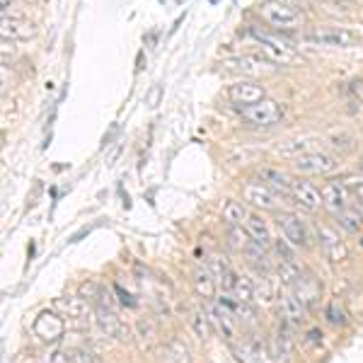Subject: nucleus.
<instances>
[{
  "mask_svg": "<svg viewBox=\"0 0 363 363\" xmlns=\"http://www.w3.org/2000/svg\"><path fill=\"white\" fill-rule=\"evenodd\" d=\"M276 223L283 233V240L291 247H308V233H305V225L298 215L293 213H278Z\"/></svg>",
  "mask_w": 363,
  "mask_h": 363,
  "instance_id": "obj_8",
  "label": "nucleus"
},
{
  "mask_svg": "<svg viewBox=\"0 0 363 363\" xmlns=\"http://www.w3.org/2000/svg\"><path fill=\"white\" fill-rule=\"evenodd\" d=\"M242 197L245 201H250L252 206L264 208V211H276L283 201V194L271 189L269 184H264L262 180H250L242 187Z\"/></svg>",
  "mask_w": 363,
  "mask_h": 363,
  "instance_id": "obj_3",
  "label": "nucleus"
},
{
  "mask_svg": "<svg viewBox=\"0 0 363 363\" xmlns=\"http://www.w3.org/2000/svg\"><path fill=\"white\" fill-rule=\"evenodd\" d=\"M3 3H5V5H8V0H3Z\"/></svg>",
  "mask_w": 363,
  "mask_h": 363,
  "instance_id": "obj_37",
  "label": "nucleus"
},
{
  "mask_svg": "<svg viewBox=\"0 0 363 363\" xmlns=\"http://www.w3.org/2000/svg\"><path fill=\"white\" fill-rule=\"evenodd\" d=\"M320 192H322L325 206H327L332 213H339V211H344V208H346V199H349V194H346V187H344V184H339V182H327L322 189H320Z\"/></svg>",
  "mask_w": 363,
  "mask_h": 363,
  "instance_id": "obj_15",
  "label": "nucleus"
},
{
  "mask_svg": "<svg viewBox=\"0 0 363 363\" xmlns=\"http://www.w3.org/2000/svg\"><path fill=\"white\" fill-rule=\"evenodd\" d=\"M250 31H252V36H255L257 44H259V49L264 51V56L271 63H281V66H293V63L298 61V51L293 49L288 41H283L278 34H271V31L257 29V27H252Z\"/></svg>",
  "mask_w": 363,
  "mask_h": 363,
  "instance_id": "obj_2",
  "label": "nucleus"
},
{
  "mask_svg": "<svg viewBox=\"0 0 363 363\" xmlns=\"http://www.w3.org/2000/svg\"><path fill=\"white\" fill-rule=\"evenodd\" d=\"M247 238L250 235H247V230H242V225H228V240L233 250H247V245H250Z\"/></svg>",
  "mask_w": 363,
  "mask_h": 363,
  "instance_id": "obj_30",
  "label": "nucleus"
},
{
  "mask_svg": "<svg viewBox=\"0 0 363 363\" xmlns=\"http://www.w3.org/2000/svg\"><path fill=\"white\" fill-rule=\"evenodd\" d=\"M305 41L318 46H332V49H349V46H356V34L346 29H318L305 34Z\"/></svg>",
  "mask_w": 363,
  "mask_h": 363,
  "instance_id": "obj_6",
  "label": "nucleus"
},
{
  "mask_svg": "<svg viewBox=\"0 0 363 363\" xmlns=\"http://www.w3.org/2000/svg\"><path fill=\"white\" fill-rule=\"evenodd\" d=\"M273 152L281 157H291V160H296V157L305 155V152H313V143H310L308 138H293V141H286V143L273 145Z\"/></svg>",
  "mask_w": 363,
  "mask_h": 363,
  "instance_id": "obj_22",
  "label": "nucleus"
},
{
  "mask_svg": "<svg viewBox=\"0 0 363 363\" xmlns=\"http://www.w3.org/2000/svg\"><path fill=\"white\" fill-rule=\"evenodd\" d=\"M361 211H363V201H361Z\"/></svg>",
  "mask_w": 363,
  "mask_h": 363,
  "instance_id": "obj_36",
  "label": "nucleus"
},
{
  "mask_svg": "<svg viewBox=\"0 0 363 363\" xmlns=\"http://www.w3.org/2000/svg\"><path fill=\"white\" fill-rule=\"evenodd\" d=\"M162 363H189V349L182 341H170L162 351Z\"/></svg>",
  "mask_w": 363,
  "mask_h": 363,
  "instance_id": "obj_28",
  "label": "nucleus"
},
{
  "mask_svg": "<svg viewBox=\"0 0 363 363\" xmlns=\"http://www.w3.org/2000/svg\"><path fill=\"white\" fill-rule=\"evenodd\" d=\"M318 293H320V286L318 283H315V278L313 276H298V281L293 283V296L298 298V301H301L305 308H308L310 303L315 301V298H318Z\"/></svg>",
  "mask_w": 363,
  "mask_h": 363,
  "instance_id": "obj_21",
  "label": "nucleus"
},
{
  "mask_svg": "<svg viewBox=\"0 0 363 363\" xmlns=\"http://www.w3.org/2000/svg\"><path fill=\"white\" fill-rule=\"evenodd\" d=\"M259 17L266 24H271L273 29H298L303 27V15L298 10H293L283 0H264V3L257 8Z\"/></svg>",
  "mask_w": 363,
  "mask_h": 363,
  "instance_id": "obj_1",
  "label": "nucleus"
},
{
  "mask_svg": "<svg viewBox=\"0 0 363 363\" xmlns=\"http://www.w3.org/2000/svg\"><path fill=\"white\" fill-rule=\"evenodd\" d=\"M320 240H322L325 252H327V255L332 257L334 262L344 257V247L339 245V238H336V235L329 228H320Z\"/></svg>",
  "mask_w": 363,
  "mask_h": 363,
  "instance_id": "obj_27",
  "label": "nucleus"
},
{
  "mask_svg": "<svg viewBox=\"0 0 363 363\" xmlns=\"http://www.w3.org/2000/svg\"><path fill=\"white\" fill-rule=\"evenodd\" d=\"M349 187L354 189V194L359 197V201H363V180H349Z\"/></svg>",
  "mask_w": 363,
  "mask_h": 363,
  "instance_id": "obj_35",
  "label": "nucleus"
},
{
  "mask_svg": "<svg viewBox=\"0 0 363 363\" xmlns=\"http://www.w3.org/2000/svg\"><path fill=\"white\" fill-rule=\"evenodd\" d=\"M327 318H329V322H332V325H341V322H344V313H341L339 303H329Z\"/></svg>",
  "mask_w": 363,
  "mask_h": 363,
  "instance_id": "obj_33",
  "label": "nucleus"
},
{
  "mask_svg": "<svg viewBox=\"0 0 363 363\" xmlns=\"http://www.w3.org/2000/svg\"><path fill=\"white\" fill-rule=\"evenodd\" d=\"M293 170L296 172H303V175H329L339 167L334 155L329 152H322V150H313V152H305V155L296 157L291 162Z\"/></svg>",
  "mask_w": 363,
  "mask_h": 363,
  "instance_id": "obj_4",
  "label": "nucleus"
},
{
  "mask_svg": "<svg viewBox=\"0 0 363 363\" xmlns=\"http://www.w3.org/2000/svg\"><path fill=\"white\" fill-rule=\"evenodd\" d=\"M247 218H250V213H247L245 204L235 201V199H228L223 206V220L228 225H242L247 223Z\"/></svg>",
  "mask_w": 363,
  "mask_h": 363,
  "instance_id": "obj_25",
  "label": "nucleus"
},
{
  "mask_svg": "<svg viewBox=\"0 0 363 363\" xmlns=\"http://www.w3.org/2000/svg\"><path fill=\"white\" fill-rule=\"evenodd\" d=\"M273 359L281 361V363H288L293 356V332H291V322L281 320V325L276 327L273 332Z\"/></svg>",
  "mask_w": 363,
  "mask_h": 363,
  "instance_id": "obj_10",
  "label": "nucleus"
},
{
  "mask_svg": "<svg viewBox=\"0 0 363 363\" xmlns=\"http://www.w3.org/2000/svg\"><path fill=\"white\" fill-rule=\"evenodd\" d=\"M336 220L346 233H359L363 228V211L359 206H346L344 211L336 213Z\"/></svg>",
  "mask_w": 363,
  "mask_h": 363,
  "instance_id": "obj_24",
  "label": "nucleus"
},
{
  "mask_svg": "<svg viewBox=\"0 0 363 363\" xmlns=\"http://www.w3.org/2000/svg\"><path fill=\"white\" fill-rule=\"evenodd\" d=\"M255 298L262 303H271L273 298V288L269 286V278L266 276H259V281L255 283Z\"/></svg>",
  "mask_w": 363,
  "mask_h": 363,
  "instance_id": "obj_31",
  "label": "nucleus"
},
{
  "mask_svg": "<svg viewBox=\"0 0 363 363\" xmlns=\"http://www.w3.org/2000/svg\"><path fill=\"white\" fill-rule=\"evenodd\" d=\"M0 31H3V39L5 41H24L29 39V36L36 34V27L31 22H27V20H17V17H8V15H3V27H0Z\"/></svg>",
  "mask_w": 363,
  "mask_h": 363,
  "instance_id": "obj_13",
  "label": "nucleus"
},
{
  "mask_svg": "<svg viewBox=\"0 0 363 363\" xmlns=\"http://www.w3.org/2000/svg\"><path fill=\"white\" fill-rule=\"evenodd\" d=\"M94 315H97V325L107 336H117V339H129V329L124 327V322L117 318L112 308H94Z\"/></svg>",
  "mask_w": 363,
  "mask_h": 363,
  "instance_id": "obj_11",
  "label": "nucleus"
},
{
  "mask_svg": "<svg viewBox=\"0 0 363 363\" xmlns=\"http://www.w3.org/2000/svg\"><path fill=\"white\" fill-rule=\"evenodd\" d=\"M240 354V361L242 363H273V354H269V349H266L262 341H245V344L238 349Z\"/></svg>",
  "mask_w": 363,
  "mask_h": 363,
  "instance_id": "obj_16",
  "label": "nucleus"
},
{
  "mask_svg": "<svg viewBox=\"0 0 363 363\" xmlns=\"http://www.w3.org/2000/svg\"><path fill=\"white\" fill-rule=\"evenodd\" d=\"M215 281H218V278L213 276V271L208 269V266H199V269L194 271V291L201 298H206V301H211L215 296Z\"/></svg>",
  "mask_w": 363,
  "mask_h": 363,
  "instance_id": "obj_20",
  "label": "nucleus"
},
{
  "mask_svg": "<svg viewBox=\"0 0 363 363\" xmlns=\"http://www.w3.org/2000/svg\"><path fill=\"white\" fill-rule=\"evenodd\" d=\"M228 97L233 99L235 104H240V107H250V104H257L264 99V87L252 80H238L230 85Z\"/></svg>",
  "mask_w": 363,
  "mask_h": 363,
  "instance_id": "obj_9",
  "label": "nucleus"
},
{
  "mask_svg": "<svg viewBox=\"0 0 363 363\" xmlns=\"http://www.w3.org/2000/svg\"><path fill=\"white\" fill-rule=\"evenodd\" d=\"M245 225H247V235H250V242L259 245L262 250H266V247L271 245V233H269V225H266L264 218H259V215H250Z\"/></svg>",
  "mask_w": 363,
  "mask_h": 363,
  "instance_id": "obj_19",
  "label": "nucleus"
},
{
  "mask_svg": "<svg viewBox=\"0 0 363 363\" xmlns=\"http://www.w3.org/2000/svg\"><path fill=\"white\" fill-rule=\"evenodd\" d=\"M303 318H305V305L298 301L293 293H286V296L281 298V320L296 325L301 322Z\"/></svg>",
  "mask_w": 363,
  "mask_h": 363,
  "instance_id": "obj_23",
  "label": "nucleus"
},
{
  "mask_svg": "<svg viewBox=\"0 0 363 363\" xmlns=\"http://www.w3.org/2000/svg\"><path fill=\"white\" fill-rule=\"evenodd\" d=\"M34 332L44 341H56L63 334V320L51 313H41L34 322Z\"/></svg>",
  "mask_w": 363,
  "mask_h": 363,
  "instance_id": "obj_14",
  "label": "nucleus"
},
{
  "mask_svg": "<svg viewBox=\"0 0 363 363\" xmlns=\"http://www.w3.org/2000/svg\"><path fill=\"white\" fill-rule=\"evenodd\" d=\"M233 318L235 315L230 313L228 308H223L218 301H215L211 308H208V320L215 325V327L223 332L225 339H233V332H235V325H233Z\"/></svg>",
  "mask_w": 363,
  "mask_h": 363,
  "instance_id": "obj_17",
  "label": "nucleus"
},
{
  "mask_svg": "<svg viewBox=\"0 0 363 363\" xmlns=\"http://www.w3.org/2000/svg\"><path fill=\"white\" fill-rule=\"evenodd\" d=\"M73 363H102L97 359V354H92L90 349H78L73 351Z\"/></svg>",
  "mask_w": 363,
  "mask_h": 363,
  "instance_id": "obj_32",
  "label": "nucleus"
},
{
  "mask_svg": "<svg viewBox=\"0 0 363 363\" xmlns=\"http://www.w3.org/2000/svg\"><path fill=\"white\" fill-rule=\"evenodd\" d=\"M242 117L247 121H252L255 126H273L276 121H281L283 117V107L273 99H262L257 104H250V107H242Z\"/></svg>",
  "mask_w": 363,
  "mask_h": 363,
  "instance_id": "obj_5",
  "label": "nucleus"
},
{
  "mask_svg": "<svg viewBox=\"0 0 363 363\" xmlns=\"http://www.w3.org/2000/svg\"><path fill=\"white\" fill-rule=\"evenodd\" d=\"M230 296H233L238 303L250 305L252 301H255V283H252L250 278H245V276H238V281H235V288H233Z\"/></svg>",
  "mask_w": 363,
  "mask_h": 363,
  "instance_id": "obj_29",
  "label": "nucleus"
},
{
  "mask_svg": "<svg viewBox=\"0 0 363 363\" xmlns=\"http://www.w3.org/2000/svg\"><path fill=\"white\" fill-rule=\"evenodd\" d=\"M44 363H73V356L63 354V351H51Z\"/></svg>",
  "mask_w": 363,
  "mask_h": 363,
  "instance_id": "obj_34",
  "label": "nucleus"
},
{
  "mask_svg": "<svg viewBox=\"0 0 363 363\" xmlns=\"http://www.w3.org/2000/svg\"><path fill=\"white\" fill-rule=\"evenodd\" d=\"M257 175H259V180L264 182V184H269L271 189L281 192L283 197H286V194H291V184H293V180H291V177H288L283 170H278V167H262V170L257 172Z\"/></svg>",
  "mask_w": 363,
  "mask_h": 363,
  "instance_id": "obj_18",
  "label": "nucleus"
},
{
  "mask_svg": "<svg viewBox=\"0 0 363 363\" xmlns=\"http://www.w3.org/2000/svg\"><path fill=\"white\" fill-rule=\"evenodd\" d=\"M291 197H293V201H296L298 206L305 208V211H310V213H315L320 206H325L322 192H320V189L315 187L313 182L293 180V184H291Z\"/></svg>",
  "mask_w": 363,
  "mask_h": 363,
  "instance_id": "obj_7",
  "label": "nucleus"
},
{
  "mask_svg": "<svg viewBox=\"0 0 363 363\" xmlns=\"http://www.w3.org/2000/svg\"><path fill=\"white\" fill-rule=\"evenodd\" d=\"M225 66L240 71L245 76H262V73H273V63L269 59H259V56H240V59L225 61Z\"/></svg>",
  "mask_w": 363,
  "mask_h": 363,
  "instance_id": "obj_12",
  "label": "nucleus"
},
{
  "mask_svg": "<svg viewBox=\"0 0 363 363\" xmlns=\"http://www.w3.org/2000/svg\"><path fill=\"white\" fill-rule=\"evenodd\" d=\"M56 308L61 310V313H66L68 318H83L87 310V301L85 298H73V296H66V298H59L56 301Z\"/></svg>",
  "mask_w": 363,
  "mask_h": 363,
  "instance_id": "obj_26",
  "label": "nucleus"
}]
</instances>
